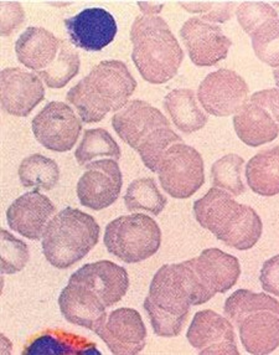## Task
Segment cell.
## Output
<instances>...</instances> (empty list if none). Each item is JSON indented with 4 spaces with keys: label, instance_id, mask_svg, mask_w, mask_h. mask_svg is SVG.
<instances>
[{
    "label": "cell",
    "instance_id": "cell-34",
    "mask_svg": "<svg viewBox=\"0 0 279 355\" xmlns=\"http://www.w3.org/2000/svg\"><path fill=\"white\" fill-rule=\"evenodd\" d=\"M1 273L14 275L24 270L29 262L28 245L12 236L9 231L1 230Z\"/></svg>",
    "mask_w": 279,
    "mask_h": 355
},
{
    "label": "cell",
    "instance_id": "cell-28",
    "mask_svg": "<svg viewBox=\"0 0 279 355\" xmlns=\"http://www.w3.org/2000/svg\"><path fill=\"white\" fill-rule=\"evenodd\" d=\"M125 204L129 211L144 210L159 215L167 207L168 199L161 194L153 178H138L127 188Z\"/></svg>",
    "mask_w": 279,
    "mask_h": 355
},
{
    "label": "cell",
    "instance_id": "cell-36",
    "mask_svg": "<svg viewBox=\"0 0 279 355\" xmlns=\"http://www.w3.org/2000/svg\"><path fill=\"white\" fill-rule=\"evenodd\" d=\"M180 6L186 12L199 14L200 19L208 23H226L233 17L235 1H181Z\"/></svg>",
    "mask_w": 279,
    "mask_h": 355
},
{
    "label": "cell",
    "instance_id": "cell-21",
    "mask_svg": "<svg viewBox=\"0 0 279 355\" xmlns=\"http://www.w3.org/2000/svg\"><path fill=\"white\" fill-rule=\"evenodd\" d=\"M59 306L67 322L89 331H95L107 320L105 303L93 291L82 284L69 282L60 293Z\"/></svg>",
    "mask_w": 279,
    "mask_h": 355
},
{
    "label": "cell",
    "instance_id": "cell-9",
    "mask_svg": "<svg viewBox=\"0 0 279 355\" xmlns=\"http://www.w3.org/2000/svg\"><path fill=\"white\" fill-rule=\"evenodd\" d=\"M81 121L71 106L53 101L36 114L31 127L36 141L44 148L64 153L71 150L78 142L82 130Z\"/></svg>",
    "mask_w": 279,
    "mask_h": 355
},
{
    "label": "cell",
    "instance_id": "cell-40",
    "mask_svg": "<svg viewBox=\"0 0 279 355\" xmlns=\"http://www.w3.org/2000/svg\"><path fill=\"white\" fill-rule=\"evenodd\" d=\"M138 6L141 8V10L144 12V15H153L156 17V14L163 10L164 3H154V1H139Z\"/></svg>",
    "mask_w": 279,
    "mask_h": 355
},
{
    "label": "cell",
    "instance_id": "cell-18",
    "mask_svg": "<svg viewBox=\"0 0 279 355\" xmlns=\"http://www.w3.org/2000/svg\"><path fill=\"white\" fill-rule=\"evenodd\" d=\"M112 125L119 138L137 150L154 130L170 127V122L161 110L148 102L134 100L113 116Z\"/></svg>",
    "mask_w": 279,
    "mask_h": 355
},
{
    "label": "cell",
    "instance_id": "cell-16",
    "mask_svg": "<svg viewBox=\"0 0 279 355\" xmlns=\"http://www.w3.org/2000/svg\"><path fill=\"white\" fill-rule=\"evenodd\" d=\"M180 36L191 61L200 67L215 66L225 60L232 45L219 25L204 21L197 17L185 21Z\"/></svg>",
    "mask_w": 279,
    "mask_h": 355
},
{
    "label": "cell",
    "instance_id": "cell-3",
    "mask_svg": "<svg viewBox=\"0 0 279 355\" xmlns=\"http://www.w3.org/2000/svg\"><path fill=\"white\" fill-rule=\"evenodd\" d=\"M225 315L237 327L250 354H271L279 347V301L267 293L238 290L226 300Z\"/></svg>",
    "mask_w": 279,
    "mask_h": 355
},
{
    "label": "cell",
    "instance_id": "cell-37",
    "mask_svg": "<svg viewBox=\"0 0 279 355\" xmlns=\"http://www.w3.org/2000/svg\"><path fill=\"white\" fill-rule=\"evenodd\" d=\"M1 6V36H9L24 24L25 12L19 1H6L0 3Z\"/></svg>",
    "mask_w": 279,
    "mask_h": 355
},
{
    "label": "cell",
    "instance_id": "cell-23",
    "mask_svg": "<svg viewBox=\"0 0 279 355\" xmlns=\"http://www.w3.org/2000/svg\"><path fill=\"white\" fill-rule=\"evenodd\" d=\"M233 127L238 138L250 147L273 142L279 135V125L271 113L255 102H246L235 113Z\"/></svg>",
    "mask_w": 279,
    "mask_h": 355
},
{
    "label": "cell",
    "instance_id": "cell-1",
    "mask_svg": "<svg viewBox=\"0 0 279 355\" xmlns=\"http://www.w3.org/2000/svg\"><path fill=\"white\" fill-rule=\"evenodd\" d=\"M137 89L123 61L106 60L91 70L66 95L84 123H97L109 112H119Z\"/></svg>",
    "mask_w": 279,
    "mask_h": 355
},
{
    "label": "cell",
    "instance_id": "cell-13",
    "mask_svg": "<svg viewBox=\"0 0 279 355\" xmlns=\"http://www.w3.org/2000/svg\"><path fill=\"white\" fill-rule=\"evenodd\" d=\"M186 338L200 354H240L231 320L211 309L194 315Z\"/></svg>",
    "mask_w": 279,
    "mask_h": 355
},
{
    "label": "cell",
    "instance_id": "cell-7",
    "mask_svg": "<svg viewBox=\"0 0 279 355\" xmlns=\"http://www.w3.org/2000/svg\"><path fill=\"white\" fill-rule=\"evenodd\" d=\"M105 246L125 263L148 260L161 246V230L154 219L144 214L123 215L106 226Z\"/></svg>",
    "mask_w": 279,
    "mask_h": 355
},
{
    "label": "cell",
    "instance_id": "cell-17",
    "mask_svg": "<svg viewBox=\"0 0 279 355\" xmlns=\"http://www.w3.org/2000/svg\"><path fill=\"white\" fill-rule=\"evenodd\" d=\"M72 44L84 51H101L117 35V23L112 14L102 8H87L65 20Z\"/></svg>",
    "mask_w": 279,
    "mask_h": 355
},
{
    "label": "cell",
    "instance_id": "cell-5",
    "mask_svg": "<svg viewBox=\"0 0 279 355\" xmlns=\"http://www.w3.org/2000/svg\"><path fill=\"white\" fill-rule=\"evenodd\" d=\"M190 293L180 263L161 266L150 282L143 307L156 336L178 337L190 314Z\"/></svg>",
    "mask_w": 279,
    "mask_h": 355
},
{
    "label": "cell",
    "instance_id": "cell-14",
    "mask_svg": "<svg viewBox=\"0 0 279 355\" xmlns=\"http://www.w3.org/2000/svg\"><path fill=\"white\" fill-rule=\"evenodd\" d=\"M113 354L134 355L145 347L147 328L142 315L132 308H118L95 331Z\"/></svg>",
    "mask_w": 279,
    "mask_h": 355
},
{
    "label": "cell",
    "instance_id": "cell-8",
    "mask_svg": "<svg viewBox=\"0 0 279 355\" xmlns=\"http://www.w3.org/2000/svg\"><path fill=\"white\" fill-rule=\"evenodd\" d=\"M161 188L174 199H188L205 183L201 154L195 148L177 143L161 157L158 166Z\"/></svg>",
    "mask_w": 279,
    "mask_h": 355
},
{
    "label": "cell",
    "instance_id": "cell-22",
    "mask_svg": "<svg viewBox=\"0 0 279 355\" xmlns=\"http://www.w3.org/2000/svg\"><path fill=\"white\" fill-rule=\"evenodd\" d=\"M61 40L44 28L31 26L25 30L15 44L19 62L34 71H44L54 64Z\"/></svg>",
    "mask_w": 279,
    "mask_h": 355
},
{
    "label": "cell",
    "instance_id": "cell-19",
    "mask_svg": "<svg viewBox=\"0 0 279 355\" xmlns=\"http://www.w3.org/2000/svg\"><path fill=\"white\" fill-rule=\"evenodd\" d=\"M69 282L89 287L106 307L118 303L129 288V276L125 267L106 260L86 263L72 275Z\"/></svg>",
    "mask_w": 279,
    "mask_h": 355
},
{
    "label": "cell",
    "instance_id": "cell-20",
    "mask_svg": "<svg viewBox=\"0 0 279 355\" xmlns=\"http://www.w3.org/2000/svg\"><path fill=\"white\" fill-rule=\"evenodd\" d=\"M56 213L54 202L39 191L19 196L6 210V221L12 231L29 240H42L48 221Z\"/></svg>",
    "mask_w": 279,
    "mask_h": 355
},
{
    "label": "cell",
    "instance_id": "cell-39",
    "mask_svg": "<svg viewBox=\"0 0 279 355\" xmlns=\"http://www.w3.org/2000/svg\"><path fill=\"white\" fill-rule=\"evenodd\" d=\"M260 282L263 290L273 296L279 297V254L271 257L263 263L260 273Z\"/></svg>",
    "mask_w": 279,
    "mask_h": 355
},
{
    "label": "cell",
    "instance_id": "cell-31",
    "mask_svg": "<svg viewBox=\"0 0 279 355\" xmlns=\"http://www.w3.org/2000/svg\"><path fill=\"white\" fill-rule=\"evenodd\" d=\"M244 159L237 154H227L216 160L211 166L214 188L226 190L233 196L244 194L246 187L242 182Z\"/></svg>",
    "mask_w": 279,
    "mask_h": 355
},
{
    "label": "cell",
    "instance_id": "cell-11",
    "mask_svg": "<svg viewBox=\"0 0 279 355\" xmlns=\"http://www.w3.org/2000/svg\"><path fill=\"white\" fill-rule=\"evenodd\" d=\"M123 187V175L117 160L91 162L78 183V198L81 205L96 211L111 207L118 199Z\"/></svg>",
    "mask_w": 279,
    "mask_h": 355
},
{
    "label": "cell",
    "instance_id": "cell-38",
    "mask_svg": "<svg viewBox=\"0 0 279 355\" xmlns=\"http://www.w3.org/2000/svg\"><path fill=\"white\" fill-rule=\"evenodd\" d=\"M273 76L277 87L255 92L251 96L250 101L266 108L279 125V69L274 70Z\"/></svg>",
    "mask_w": 279,
    "mask_h": 355
},
{
    "label": "cell",
    "instance_id": "cell-29",
    "mask_svg": "<svg viewBox=\"0 0 279 355\" xmlns=\"http://www.w3.org/2000/svg\"><path fill=\"white\" fill-rule=\"evenodd\" d=\"M120 155L122 152L118 143L113 139L108 130L103 128L86 130L82 141L75 152L78 166L84 168L98 157H109L112 159L119 160Z\"/></svg>",
    "mask_w": 279,
    "mask_h": 355
},
{
    "label": "cell",
    "instance_id": "cell-15",
    "mask_svg": "<svg viewBox=\"0 0 279 355\" xmlns=\"http://www.w3.org/2000/svg\"><path fill=\"white\" fill-rule=\"evenodd\" d=\"M1 108L15 117H28L45 100L42 78L19 67H6L0 75Z\"/></svg>",
    "mask_w": 279,
    "mask_h": 355
},
{
    "label": "cell",
    "instance_id": "cell-6",
    "mask_svg": "<svg viewBox=\"0 0 279 355\" xmlns=\"http://www.w3.org/2000/svg\"><path fill=\"white\" fill-rule=\"evenodd\" d=\"M192 306L208 302L237 284L241 266L237 257L222 250L206 249L195 259L181 262Z\"/></svg>",
    "mask_w": 279,
    "mask_h": 355
},
{
    "label": "cell",
    "instance_id": "cell-2",
    "mask_svg": "<svg viewBox=\"0 0 279 355\" xmlns=\"http://www.w3.org/2000/svg\"><path fill=\"white\" fill-rule=\"evenodd\" d=\"M131 42L132 59L147 83L161 85L177 76L184 51L164 19L137 17L132 25Z\"/></svg>",
    "mask_w": 279,
    "mask_h": 355
},
{
    "label": "cell",
    "instance_id": "cell-30",
    "mask_svg": "<svg viewBox=\"0 0 279 355\" xmlns=\"http://www.w3.org/2000/svg\"><path fill=\"white\" fill-rule=\"evenodd\" d=\"M81 59L75 49H72L65 40H61L60 51L54 64L44 71L37 72L50 89H64L67 83L80 72Z\"/></svg>",
    "mask_w": 279,
    "mask_h": 355
},
{
    "label": "cell",
    "instance_id": "cell-25",
    "mask_svg": "<svg viewBox=\"0 0 279 355\" xmlns=\"http://www.w3.org/2000/svg\"><path fill=\"white\" fill-rule=\"evenodd\" d=\"M250 189L262 196L279 194V144L263 149L247 163L244 171Z\"/></svg>",
    "mask_w": 279,
    "mask_h": 355
},
{
    "label": "cell",
    "instance_id": "cell-24",
    "mask_svg": "<svg viewBox=\"0 0 279 355\" xmlns=\"http://www.w3.org/2000/svg\"><path fill=\"white\" fill-rule=\"evenodd\" d=\"M23 354L100 355L101 350L82 336L62 329H46L30 338Z\"/></svg>",
    "mask_w": 279,
    "mask_h": 355
},
{
    "label": "cell",
    "instance_id": "cell-27",
    "mask_svg": "<svg viewBox=\"0 0 279 355\" xmlns=\"http://www.w3.org/2000/svg\"><path fill=\"white\" fill-rule=\"evenodd\" d=\"M19 179L25 189L51 191L60 180L57 163L42 154H31L19 166Z\"/></svg>",
    "mask_w": 279,
    "mask_h": 355
},
{
    "label": "cell",
    "instance_id": "cell-26",
    "mask_svg": "<svg viewBox=\"0 0 279 355\" xmlns=\"http://www.w3.org/2000/svg\"><path fill=\"white\" fill-rule=\"evenodd\" d=\"M196 100L195 92L190 89H172L164 98V108L174 125L186 135L202 130L208 123V116Z\"/></svg>",
    "mask_w": 279,
    "mask_h": 355
},
{
    "label": "cell",
    "instance_id": "cell-10",
    "mask_svg": "<svg viewBox=\"0 0 279 355\" xmlns=\"http://www.w3.org/2000/svg\"><path fill=\"white\" fill-rule=\"evenodd\" d=\"M250 87L242 76L228 69L208 73L197 89V100L211 116L227 117L249 100Z\"/></svg>",
    "mask_w": 279,
    "mask_h": 355
},
{
    "label": "cell",
    "instance_id": "cell-35",
    "mask_svg": "<svg viewBox=\"0 0 279 355\" xmlns=\"http://www.w3.org/2000/svg\"><path fill=\"white\" fill-rule=\"evenodd\" d=\"M236 17L238 24L249 35L268 20L279 18L273 6L264 1H244L236 9Z\"/></svg>",
    "mask_w": 279,
    "mask_h": 355
},
{
    "label": "cell",
    "instance_id": "cell-32",
    "mask_svg": "<svg viewBox=\"0 0 279 355\" xmlns=\"http://www.w3.org/2000/svg\"><path fill=\"white\" fill-rule=\"evenodd\" d=\"M255 56L273 69H279V18L271 19L251 34Z\"/></svg>",
    "mask_w": 279,
    "mask_h": 355
},
{
    "label": "cell",
    "instance_id": "cell-33",
    "mask_svg": "<svg viewBox=\"0 0 279 355\" xmlns=\"http://www.w3.org/2000/svg\"><path fill=\"white\" fill-rule=\"evenodd\" d=\"M181 142L183 139L170 127H163L154 130L138 147L137 152L141 155L144 166H147L149 171L156 173L164 153L174 144Z\"/></svg>",
    "mask_w": 279,
    "mask_h": 355
},
{
    "label": "cell",
    "instance_id": "cell-12",
    "mask_svg": "<svg viewBox=\"0 0 279 355\" xmlns=\"http://www.w3.org/2000/svg\"><path fill=\"white\" fill-rule=\"evenodd\" d=\"M249 205L236 202L232 194L219 188H211L194 202V215L200 225L225 243L232 230L244 218Z\"/></svg>",
    "mask_w": 279,
    "mask_h": 355
},
{
    "label": "cell",
    "instance_id": "cell-4",
    "mask_svg": "<svg viewBox=\"0 0 279 355\" xmlns=\"http://www.w3.org/2000/svg\"><path fill=\"white\" fill-rule=\"evenodd\" d=\"M100 236L101 227L93 216L65 207L48 221L42 236V252L51 266L66 270L86 257Z\"/></svg>",
    "mask_w": 279,
    "mask_h": 355
}]
</instances>
